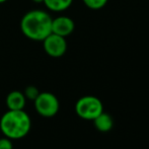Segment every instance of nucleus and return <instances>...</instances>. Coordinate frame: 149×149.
I'll return each instance as SVG.
<instances>
[{
  "instance_id": "7",
  "label": "nucleus",
  "mask_w": 149,
  "mask_h": 149,
  "mask_svg": "<svg viewBox=\"0 0 149 149\" xmlns=\"http://www.w3.org/2000/svg\"><path fill=\"white\" fill-rule=\"evenodd\" d=\"M5 104L8 110L11 111H19L24 110L26 104V98L24 92L19 90H13L9 92L6 96Z\"/></svg>"
},
{
  "instance_id": "11",
  "label": "nucleus",
  "mask_w": 149,
  "mask_h": 149,
  "mask_svg": "<svg viewBox=\"0 0 149 149\" xmlns=\"http://www.w3.org/2000/svg\"><path fill=\"white\" fill-rule=\"evenodd\" d=\"M24 94L26 100H35L36 98L38 97V95L40 94V90L38 89V87L35 86V85H29V86H26V88H24Z\"/></svg>"
},
{
  "instance_id": "13",
  "label": "nucleus",
  "mask_w": 149,
  "mask_h": 149,
  "mask_svg": "<svg viewBox=\"0 0 149 149\" xmlns=\"http://www.w3.org/2000/svg\"><path fill=\"white\" fill-rule=\"evenodd\" d=\"M6 1H7V0H0V4H1V3H4V2H6Z\"/></svg>"
},
{
  "instance_id": "8",
  "label": "nucleus",
  "mask_w": 149,
  "mask_h": 149,
  "mask_svg": "<svg viewBox=\"0 0 149 149\" xmlns=\"http://www.w3.org/2000/svg\"><path fill=\"white\" fill-rule=\"evenodd\" d=\"M92 122H93L95 129L100 132H102V133L111 131L113 129V126H114V120H113L112 116L104 112L100 113Z\"/></svg>"
},
{
  "instance_id": "2",
  "label": "nucleus",
  "mask_w": 149,
  "mask_h": 149,
  "mask_svg": "<svg viewBox=\"0 0 149 149\" xmlns=\"http://www.w3.org/2000/svg\"><path fill=\"white\" fill-rule=\"evenodd\" d=\"M31 120L24 110H8L0 119V130L2 134L11 140L26 137L31 131Z\"/></svg>"
},
{
  "instance_id": "10",
  "label": "nucleus",
  "mask_w": 149,
  "mask_h": 149,
  "mask_svg": "<svg viewBox=\"0 0 149 149\" xmlns=\"http://www.w3.org/2000/svg\"><path fill=\"white\" fill-rule=\"evenodd\" d=\"M109 0H82L83 4L91 10L102 9L107 5Z\"/></svg>"
},
{
  "instance_id": "12",
  "label": "nucleus",
  "mask_w": 149,
  "mask_h": 149,
  "mask_svg": "<svg viewBox=\"0 0 149 149\" xmlns=\"http://www.w3.org/2000/svg\"><path fill=\"white\" fill-rule=\"evenodd\" d=\"M0 149H13L11 139L5 137V136L3 138H0Z\"/></svg>"
},
{
  "instance_id": "9",
  "label": "nucleus",
  "mask_w": 149,
  "mask_h": 149,
  "mask_svg": "<svg viewBox=\"0 0 149 149\" xmlns=\"http://www.w3.org/2000/svg\"><path fill=\"white\" fill-rule=\"evenodd\" d=\"M46 8L53 12H63L73 3V0H43Z\"/></svg>"
},
{
  "instance_id": "4",
  "label": "nucleus",
  "mask_w": 149,
  "mask_h": 149,
  "mask_svg": "<svg viewBox=\"0 0 149 149\" xmlns=\"http://www.w3.org/2000/svg\"><path fill=\"white\" fill-rule=\"evenodd\" d=\"M37 113L42 117L51 118L57 115L60 109V102L58 97L52 92H40L38 97L33 100Z\"/></svg>"
},
{
  "instance_id": "6",
  "label": "nucleus",
  "mask_w": 149,
  "mask_h": 149,
  "mask_svg": "<svg viewBox=\"0 0 149 149\" xmlns=\"http://www.w3.org/2000/svg\"><path fill=\"white\" fill-rule=\"evenodd\" d=\"M75 30V22L71 17L60 15L52 20V33L67 38Z\"/></svg>"
},
{
  "instance_id": "3",
  "label": "nucleus",
  "mask_w": 149,
  "mask_h": 149,
  "mask_svg": "<svg viewBox=\"0 0 149 149\" xmlns=\"http://www.w3.org/2000/svg\"><path fill=\"white\" fill-rule=\"evenodd\" d=\"M102 112L104 104L100 98L94 95H84L75 104V113L77 116L86 121H93Z\"/></svg>"
},
{
  "instance_id": "5",
  "label": "nucleus",
  "mask_w": 149,
  "mask_h": 149,
  "mask_svg": "<svg viewBox=\"0 0 149 149\" xmlns=\"http://www.w3.org/2000/svg\"><path fill=\"white\" fill-rule=\"evenodd\" d=\"M42 42L46 54L52 58H60L64 56L68 48L66 38L53 33H50Z\"/></svg>"
},
{
  "instance_id": "1",
  "label": "nucleus",
  "mask_w": 149,
  "mask_h": 149,
  "mask_svg": "<svg viewBox=\"0 0 149 149\" xmlns=\"http://www.w3.org/2000/svg\"><path fill=\"white\" fill-rule=\"evenodd\" d=\"M52 16L45 10H30L20 20V30L28 39L42 42L52 33Z\"/></svg>"
}]
</instances>
